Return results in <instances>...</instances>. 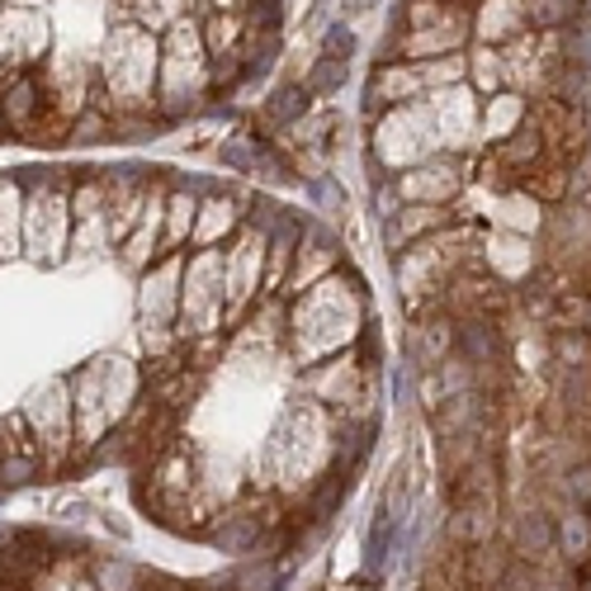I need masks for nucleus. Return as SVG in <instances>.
I'll use <instances>...</instances> for the list:
<instances>
[{"instance_id":"1","label":"nucleus","mask_w":591,"mask_h":591,"mask_svg":"<svg viewBox=\"0 0 591 591\" xmlns=\"http://www.w3.org/2000/svg\"><path fill=\"white\" fill-rule=\"evenodd\" d=\"M303 105H308V90H298V86H289V90H280V95H275V100H270V114H265V119H270V123H289V119L298 114V109H303Z\"/></svg>"},{"instance_id":"2","label":"nucleus","mask_w":591,"mask_h":591,"mask_svg":"<svg viewBox=\"0 0 591 591\" xmlns=\"http://www.w3.org/2000/svg\"><path fill=\"white\" fill-rule=\"evenodd\" d=\"M0 255H14V185H0Z\"/></svg>"},{"instance_id":"3","label":"nucleus","mask_w":591,"mask_h":591,"mask_svg":"<svg viewBox=\"0 0 591 591\" xmlns=\"http://www.w3.org/2000/svg\"><path fill=\"white\" fill-rule=\"evenodd\" d=\"M350 53H355V34H350L346 24H331V34H327V53H322V57H337V62H346Z\"/></svg>"},{"instance_id":"4","label":"nucleus","mask_w":591,"mask_h":591,"mask_svg":"<svg viewBox=\"0 0 591 591\" xmlns=\"http://www.w3.org/2000/svg\"><path fill=\"white\" fill-rule=\"evenodd\" d=\"M346 76V62H337V57H322V67H317V76H313V90H331Z\"/></svg>"}]
</instances>
